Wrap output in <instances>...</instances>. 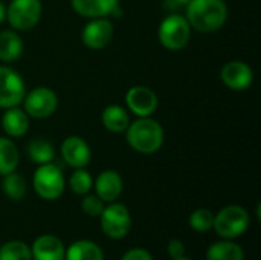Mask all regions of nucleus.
Instances as JSON below:
<instances>
[{
	"instance_id": "18",
	"label": "nucleus",
	"mask_w": 261,
	"mask_h": 260,
	"mask_svg": "<svg viewBox=\"0 0 261 260\" xmlns=\"http://www.w3.org/2000/svg\"><path fill=\"white\" fill-rule=\"evenodd\" d=\"M101 123L106 127V130L112 133H124L132 121L125 107L119 104H110L102 110Z\"/></svg>"
},
{
	"instance_id": "13",
	"label": "nucleus",
	"mask_w": 261,
	"mask_h": 260,
	"mask_svg": "<svg viewBox=\"0 0 261 260\" xmlns=\"http://www.w3.org/2000/svg\"><path fill=\"white\" fill-rule=\"evenodd\" d=\"M63 161L72 169H86L92 159V150L87 141L78 135L67 136L60 147Z\"/></svg>"
},
{
	"instance_id": "5",
	"label": "nucleus",
	"mask_w": 261,
	"mask_h": 260,
	"mask_svg": "<svg viewBox=\"0 0 261 260\" xmlns=\"http://www.w3.org/2000/svg\"><path fill=\"white\" fill-rule=\"evenodd\" d=\"M249 224V215L243 207L228 205L214 215L213 228L223 239H236L248 230Z\"/></svg>"
},
{
	"instance_id": "12",
	"label": "nucleus",
	"mask_w": 261,
	"mask_h": 260,
	"mask_svg": "<svg viewBox=\"0 0 261 260\" xmlns=\"http://www.w3.org/2000/svg\"><path fill=\"white\" fill-rule=\"evenodd\" d=\"M125 104L128 112L138 118H144L151 116L156 112L159 100L153 89L147 86H132L125 93Z\"/></svg>"
},
{
	"instance_id": "2",
	"label": "nucleus",
	"mask_w": 261,
	"mask_h": 260,
	"mask_svg": "<svg viewBox=\"0 0 261 260\" xmlns=\"http://www.w3.org/2000/svg\"><path fill=\"white\" fill-rule=\"evenodd\" d=\"M125 139L128 146L142 155H153L159 152L165 143V132L161 123L151 116L138 118L128 124Z\"/></svg>"
},
{
	"instance_id": "28",
	"label": "nucleus",
	"mask_w": 261,
	"mask_h": 260,
	"mask_svg": "<svg viewBox=\"0 0 261 260\" xmlns=\"http://www.w3.org/2000/svg\"><path fill=\"white\" fill-rule=\"evenodd\" d=\"M83 211L90 218H99L104 210V201L99 199L96 195H84V199L81 202Z\"/></svg>"
},
{
	"instance_id": "19",
	"label": "nucleus",
	"mask_w": 261,
	"mask_h": 260,
	"mask_svg": "<svg viewBox=\"0 0 261 260\" xmlns=\"http://www.w3.org/2000/svg\"><path fill=\"white\" fill-rule=\"evenodd\" d=\"M24 44L21 37L14 29H6L0 32V61L14 63L23 54Z\"/></svg>"
},
{
	"instance_id": "25",
	"label": "nucleus",
	"mask_w": 261,
	"mask_h": 260,
	"mask_svg": "<svg viewBox=\"0 0 261 260\" xmlns=\"http://www.w3.org/2000/svg\"><path fill=\"white\" fill-rule=\"evenodd\" d=\"M0 260H32L31 248L21 241H9L0 247Z\"/></svg>"
},
{
	"instance_id": "20",
	"label": "nucleus",
	"mask_w": 261,
	"mask_h": 260,
	"mask_svg": "<svg viewBox=\"0 0 261 260\" xmlns=\"http://www.w3.org/2000/svg\"><path fill=\"white\" fill-rule=\"evenodd\" d=\"M26 155L32 162L38 166L49 164L55 159V147L46 138H34L26 146Z\"/></svg>"
},
{
	"instance_id": "17",
	"label": "nucleus",
	"mask_w": 261,
	"mask_h": 260,
	"mask_svg": "<svg viewBox=\"0 0 261 260\" xmlns=\"http://www.w3.org/2000/svg\"><path fill=\"white\" fill-rule=\"evenodd\" d=\"M2 129L8 138H23L29 130L28 113L18 106L5 109L2 115Z\"/></svg>"
},
{
	"instance_id": "16",
	"label": "nucleus",
	"mask_w": 261,
	"mask_h": 260,
	"mask_svg": "<svg viewBox=\"0 0 261 260\" xmlns=\"http://www.w3.org/2000/svg\"><path fill=\"white\" fill-rule=\"evenodd\" d=\"M31 254L35 260H64L66 248L57 236L43 234L34 241Z\"/></svg>"
},
{
	"instance_id": "30",
	"label": "nucleus",
	"mask_w": 261,
	"mask_h": 260,
	"mask_svg": "<svg viewBox=\"0 0 261 260\" xmlns=\"http://www.w3.org/2000/svg\"><path fill=\"white\" fill-rule=\"evenodd\" d=\"M168 254L171 256V259H177V257L185 256V245H184V242L179 241V239L170 241V244H168Z\"/></svg>"
},
{
	"instance_id": "24",
	"label": "nucleus",
	"mask_w": 261,
	"mask_h": 260,
	"mask_svg": "<svg viewBox=\"0 0 261 260\" xmlns=\"http://www.w3.org/2000/svg\"><path fill=\"white\" fill-rule=\"evenodd\" d=\"M2 190L3 193L12 199V201H20L24 198L26 195V190H28V184H26V179L17 173V172H11L8 175L3 176V181H2Z\"/></svg>"
},
{
	"instance_id": "27",
	"label": "nucleus",
	"mask_w": 261,
	"mask_h": 260,
	"mask_svg": "<svg viewBox=\"0 0 261 260\" xmlns=\"http://www.w3.org/2000/svg\"><path fill=\"white\" fill-rule=\"evenodd\" d=\"M214 215L208 208H197L190 216V227L197 233H206L213 228Z\"/></svg>"
},
{
	"instance_id": "6",
	"label": "nucleus",
	"mask_w": 261,
	"mask_h": 260,
	"mask_svg": "<svg viewBox=\"0 0 261 260\" xmlns=\"http://www.w3.org/2000/svg\"><path fill=\"white\" fill-rule=\"evenodd\" d=\"M41 0H11L6 6V20L17 32L35 28L41 20Z\"/></svg>"
},
{
	"instance_id": "22",
	"label": "nucleus",
	"mask_w": 261,
	"mask_h": 260,
	"mask_svg": "<svg viewBox=\"0 0 261 260\" xmlns=\"http://www.w3.org/2000/svg\"><path fill=\"white\" fill-rule=\"evenodd\" d=\"M66 260H104L102 250L90 242V241H76L73 242L67 251H66Z\"/></svg>"
},
{
	"instance_id": "21",
	"label": "nucleus",
	"mask_w": 261,
	"mask_h": 260,
	"mask_svg": "<svg viewBox=\"0 0 261 260\" xmlns=\"http://www.w3.org/2000/svg\"><path fill=\"white\" fill-rule=\"evenodd\" d=\"M18 162H20V155L12 138L0 136V176L15 172Z\"/></svg>"
},
{
	"instance_id": "32",
	"label": "nucleus",
	"mask_w": 261,
	"mask_h": 260,
	"mask_svg": "<svg viewBox=\"0 0 261 260\" xmlns=\"http://www.w3.org/2000/svg\"><path fill=\"white\" fill-rule=\"evenodd\" d=\"M176 5H179V6H187L191 0H173Z\"/></svg>"
},
{
	"instance_id": "14",
	"label": "nucleus",
	"mask_w": 261,
	"mask_h": 260,
	"mask_svg": "<svg viewBox=\"0 0 261 260\" xmlns=\"http://www.w3.org/2000/svg\"><path fill=\"white\" fill-rule=\"evenodd\" d=\"M72 9L86 18L119 15V0H70Z\"/></svg>"
},
{
	"instance_id": "15",
	"label": "nucleus",
	"mask_w": 261,
	"mask_h": 260,
	"mask_svg": "<svg viewBox=\"0 0 261 260\" xmlns=\"http://www.w3.org/2000/svg\"><path fill=\"white\" fill-rule=\"evenodd\" d=\"M96 196L104 202H115L122 193V178L115 170H104L98 175L95 181Z\"/></svg>"
},
{
	"instance_id": "4",
	"label": "nucleus",
	"mask_w": 261,
	"mask_h": 260,
	"mask_svg": "<svg viewBox=\"0 0 261 260\" xmlns=\"http://www.w3.org/2000/svg\"><path fill=\"white\" fill-rule=\"evenodd\" d=\"M32 185H34L35 193L41 199L55 201L63 195L66 181H64V175L61 169L57 164L49 162V164H41L37 167L32 176Z\"/></svg>"
},
{
	"instance_id": "31",
	"label": "nucleus",
	"mask_w": 261,
	"mask_h": 260,
	"mask_svg": "<svg viewBox=\"0 0 261 260\" xmlns=\"http://www.w3.org/2000/svg\"><path fill=\"white\" fill-rule=\"evenodd\" d=\"M6 20V5L3 3V0H0V25Z\"/></svg>"
},
{
	"instance_id": "7",
	"label": "nucleus",
	"mask_w": 261,
	"mask_h": 260,
	"mask_svg": "<svg viewBox=\"0 0 261 260\" xmlns=\"http://www.w3.org/2000/svg\"><path fill=\"white\" fill-rule=\"evenodd\" d=\"M21 104H23V110L28 113L29 118L44 120L55 113L58 107V97L50 87L37 86L29 92H26Z\"/></svg>"
},
{
	"instance_id": "1",
	"label": "nucleus",
	"mask_w": 261,
	"mask_h": 260,
	"mask_svg": "<svg viewBox=\"0 0 261 260\" xmlns=\"http://www.w3.org/2000/svg\"><path fill=\"white\" fill-rule=\"evenodd\" d=\"M228 5L225 0H191L185 6V17L191 26L203 34L216 32L228 20Z\"/></svg>"
},
{
	"instance_id": "29",
	"label": "nucleus",
	"mask_w": 261,
	"mask_h": 260,
	"mask_svg": "<svg viewBox=\"0 0 261 260\" xmlns=\"http://www.w3.org/2000/svg\"><path fill=\"white\" fill-rule=\"evenodd\" d=\"M121 260H153L151 254L144 248H132L128 250Z\"/></svg>"
},
{
	"instance_id": "8",
	"label": "nucleus",
	"mask_w": 261,
	"mask_h": 260,
	"mask_svg": "<svg viewBox=\"0 0 261 260\" xmlns=\"http://www.w3.org/2000/svg\"><path fill=\"white\" fill-rule=\"evenodd\" d=\"M101 230L110 239H122L128 234L132 228V216L128 208L124 204L112 202L109 207H104L101 216Z\"/></svg>"
},
{
	"instance_id": "10",
	"label": "nucleus",
	"mask_w": 261,
	"mask_h": 260,
	"mask_svg": "<svg viewBox=\"0 0 261 260\" xmlns=\"http://www.w3.org/2000/svg\"><path fill=\"white\" fill-rule=\"evenodd\" d=\"M115 35V26L109 20V17H98V18H89V21L84 25L81 38L86 48L92 51L104 49Z\"/></svg>"
},
{
	"instance_id": "3",
	"label": "nucleus",
	"mask_w": 261,
	"mask_h": 260,
	"mask_svg": "<svg viewBox=\"0 0 261 260\" xmlns=\"http://www.w3.org/2000/svg\"><path fill=\"white\" fill-rule=\"evenodd\" d=\"M191 38V26L185 15L170 14L158 28V40L168 51H182Z\"/></svg>"
},
{
	"instance_id": "9",
	"label": "nucleus",
	"mask_w": 261,
	"mask_h": 260,
	"mask_svg": "<svg viewBox=\"0 0 261 260\" xmlns=\"http://www.w3.org/2000/svg\"><path fill=\"white\" fill-rule=\"evenodd\" d=\"M26 92V84L21 75L15 69L0 64V109L5 110L20 106Z\"/></svg>"
},
{
	"instance_id": "23",
	"label": "nucleus",
	"mask_w": 261,
	"mask_h": 260,
	"mask_svg": "<svg viewBox=\"0 0 261 260\" xmlns=\"http://www.w3.org/2000/svg\"><path fill=\"white\" fill-rule=\"evenodd\" d=\"M243 248L229 241H220L213 244L206 251V260H243Z\"/></svg>"
},
{
	"instance_id": "11",
	"label": "nucleus",
	"mask_w": 261,
	"mask_h": 260,
	"mask_svg": "<svg viewBox=\"0 0 261 260\" xmlns=\"http://www.w3.org/2000/svg\"><path fill=\"white\" fill-rule=\"evenodd\" d=\"M222 83L236 92L248 90L254 83V70L243 60H231L220 69Z\"/></svg>"
},
{
	"instance_id": "26",
	"label": "nucleus",
	"mask_w": 261,
	"mask_h": 260,
	"mask_svg": "<svg viewBox=\"0 0 261 260\" xmlns=\"http://www.w3.org/2000/svg\"><path fill=\"white\" fill-rule=\"evenodd\" d=\"M69 187L75 195L84 196L90 193L93 187V178L86 169H73V173L69 178Z\"/></svg>"
},
{
	"instance_id": "33",
	"label": "nucleus",
	"mask_w": 261,
	"mask_h": 260,
	"mask_svg": "<svg viewBox=\"0 0 261 260\" xmlns=\"http://www.w3.org/2000/svg\"><path fill=\"white\" fill-rule=\"evenodd\" d=\"M173 260H191V259H188V257H185V256H182V257H177V259H173Z\"/></svg>"
}]
</instances>
